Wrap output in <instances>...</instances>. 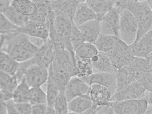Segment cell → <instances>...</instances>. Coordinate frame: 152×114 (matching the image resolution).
I'll use <instances>...</instances> for the list:
<instances>
[{
  "mask_svg": "<svg viewBox=\"0 0 152 114\" xmlns=\"http://www.w3.org/2000/svg\"><path fill=\"white\" fill-rule=\"evenodd\" d=\"M115 5L121 11H129L135 18L138 31L134 42L152 29V11L147 0H117Z\"/></svg>",
  "mask_w": 152,
  "mask_h": 114,
  "instance_id": "cell-1",
  "label": "cell"
},
{
  "mask_svg": "<svg viewBox=\"0 0 152 114\" xmlns=\"http://www.w3.org/2000/svg\"><path fill=\"white\" fill-rule=\"evenodd\" d=\"M5 52L20 63L35 57L40 48L34 45L29 37L23 34H17L10 41Z\"/></svg>",
  "mask_w": 152,
  "mask_h": 114,
  "instance_id": "cell-2",
  "label": "cell"
},
{
  "mask_svg": "<svg viewBox=\"0 0 152 114\" xmlns=\"http://www.w3.org/2000/svg\"><path fill=\"white\" fill-rule=\"evenodd\" d=\"M18 73L30 87H41L47 82L48 68L38 64L35 58L21 64Z\"/></svg>",
  "mask_w": 152,
  "mask_h": 114,
  "instance_id": "cell-3",
  "label": "cell"
},
{
  "mask_svg": "<svg viewBox=\"0 0 152 114\" xmlns=\"http://www.w3.org/2000/svg\"><path fill=\"white\" fill-rule=\"evenodd\" d=\"M138 31L137 20L129 11L124 10L120 12L119 38L128 45L133 44L136 39Z\"/></svg>",
  "mask_w": 152,
  "mask_h": 114,
  "instance_id": "cell-4",
  "label": "cell"
},
{
  "mask_svg": "<svg viewBox=\"0 0 152 114\" xmlns=\"http://www.w3.org/2000/svg\"><path fill=\"white\" fill-rule=\"evenodd\" d=\"M148 104L144 98L118 101H109L104 107L110 108L115 114H143Z\"/></svg>",
  "mask_w": 152,
  "mask_h": 114,
  "instance_id": "cell-5",
  "label": "cell"
},
{
  "mask_svg": "<svg viewBox=\"0 0 152 114\" xmlns=\"http://www.w3.org/2000/svg\"><path fill=\"white\" fill-rule=\"evenodd\" d=\"M146 90L136 81H134L122 89L115 91L110 101H118L142 98Z\"/></svg>",
  "mask_w": 152,
  "mask_h": 114,
  "instance_id": "cell-6",
  "label": "cell"
},
{
  "mask_svg": "<svg viewBox=\"0 0 152 114\" xmlns=\"http://www.w3.org/2000/svg\"><path fill=\"white\" fill-rule=\"evenodd\" d=\"M18 32L44 40L48 38L50 31L46 22L29 19L23 26L19 28Z\"/></svg>",
  "mask_w": 152,
  "mask_h": 114,
  "instance_id": "cell-7",
  "label": "cell"
},
{
  "mask_svg": "<svg viewBox=\"0 0 152 114\" xmlns=\"http://www.w3.org/2000/svg\"><path fill=\"white\" fill-rule=\"evenodd\" d=\"M120 12L115 6L100 21L101 34L119 38Z\"/></svg>",
  "mask_w": 152,
  "mask_h": 114,
  "instance_id": "cell-8",
  "label": "cell"
},
{
  "mask_svg": "<svg viewBox=\"0 0 152 114\" xmlns=\"http://www.w3.org/2000/svg\"><path fill=\"white\" fill-rule=\"evenodd\" d=\"M90 86L81 79L72 77L67 83L64 91V95L67 101L79 96L88 94Z\"/></svg>",
  "mask_w": 152,
  "mask_h": 114,
  "instance_id": "cell-9",
  "label": "cell"
},
{
  "mask_svg": "<svg viewBox=\"0 0 152 114\" xmlns=\"http://www.w3.org/2000/svg\"><path fill=\"white\" fill-rule=\"evenodd\" d=\"M88 94L94 104L102 107L110 101L112 96L109 87L98 84L90 86Z\"/></svg>",
  "mask_w": 152,
  "mask_h": 114,
  "instance_id": "cell-10",
  "label": "cell"
},
{
  "mask_svg": "<svg viewBox=\"0 0 152 114\" xmlns=\"http://www.w3.org/2000/svg\"><path fill=\"white\" fill-rule=\"evenodd\" d=\"M73 21L62 14L56 16L54 21L56 33L64 44H71L70 34Z\"/></svg>",
  "mask_w": 152,
  "mask_h": 114,
  "instance_id": "cell-11",
  "label": "cell"
},
{
  "mask_svg": "<svg viewBox=\"0 0 152 114\" xmlns=\"http://www.w3.org/2000/svg\"><path fill=\"white\" fill-rule=\"evenodd\" d=\"M130 45L134 56L146 58L152 52V29Z\"/></svg>",
  "mask_w": 152,
  "mask_h": 114,
  "instance_id": "cell-12",
  "label": "cell"
},
{
  "mask_svg": "<svg viewBox=\"0 0 152 114\" xmlns=\"http://www.w3.org/2000/svg\"><path fill=\"white\" fill-rule=\"evenodd\" d=\"M84 37L85 42L94 44L101 34L100 21L94 20L78 27Z\"/></svg>",
  "mask_w": 152,
  "mask_h": 114,
  "instance_id": "cell-13",
  "label": "cell"
},
{
  "mask_svg": "<svg viewBox=\"0 0 152 114\" xmlns=\"http://www.w3.org/2000/svg\"><path fill=\"white\" fill-rule=\"evenodd\" d=\"M97 19L96 15L88 6L86 1L80 0L73 18L74 24L79 27L87 22Z\"/></svg>",
  "mask_w": 152,
  "mask_h": 114,
  "instance_id": "cell-14",
  "label": "cell"
},
{
  "mask_svg": "<svg viewBox=\"0 0 152 114\" xmlns=\"http://www.w3.org/2000/svg\"><path fill=\"white\" fill-rule=\"evenodd\" d=\"M94 104L88 93L68 102V107L70 112L80 113L90 109Z\"/></svg>",
  "mask_w": 152,
  "mask_h": 114,
  "instance_id": "cell-15",
  "label": "cell"
},
{
  "mask_svg": "<svg viewBox=\"0 0 152 114\" xmlns=\"http://www.w3.org/2000/svg\"><path fill=\"white\" fill-rule=\"evenodd\" d=\"M89 7L100 21L103 17L115 6V0H87Z\"/></svg>",
  "mask_w": 152,
  "mask_h": 114,
  "instance_id": "cell-16",
  "label": "cell"
},
{
  "mask_svg": "<svg viewBox=\"0 0 152 114\" xmlns=\"http://www.w3.org/2000/svg\"><path fill=\"white\" fill-rule=\"evenodd\" d=\"M93 67L91 59L75 56V63L73 69V77L85 78L92 74Z\"/></svg>",
  "mask_w": 152,
  "mask_h": 114,
  "instance_id": "cell-17",
  "label": "cell"
},
{
  "mask_svg": "<svg viewBox=\"0 0 152 114\" xmlns=\"http://www.w3.org/2000/svg\"><path fill=\"white\" fill-rule=\"evenodd\" d=\"M46 94L47 104L54 107L60 92L58 86L53 75L50 69L48 68V76L47 81Z\"/></svg>",
  "mask_w": 152,
  "mask_h": 114,
  "instance_id": "cell-18",
  "label": "cell"
},
{
  "mask_svg": "<svg viewBox=\"0 0 152 114\" xmlns=\"http://www.w3.org/2000/svg\"><path fill=\"white\" fill-rule=\"evenodd\" d=\"M0 72L12 75L16 74L20 63L3 51H0Z\"/></svg>",
  "mask_w": 152,
  "mask_h": 114,
  "instance_id": "cell-19",
  "label": "cell"
},
{
  "mask_svg": "<svg viewBox=\"0 0 152 114\" xmlns=\"http://www.w3.org/2000/svg\"><path fill=\"white\" fill-rule=\"evenodd\" d=\"M91 60L93 68L98 72L114 73L110 60L106 54L99 52Z\"/></svg>",
  "mask_w": 152,
  "mask_h": 114,
  "instance_id": "cell-20",
  "label": "cell"
},
{
  "mask_svg": "<svg viewBox=\"0 0 152 114\" xmlns=\"http://www.w3.org/2000/svg\"><path fill=\"white\" fill-rule=\"evenodd\" d=\"M30 88L23 77L13 93L12 99L14 102L29 103Z\"/></svg>",
  "mask_w": 152,
  "mask_h": 114,
  "instance_id": "cell-21",
  "label": "cell"
},
{
  "mask_svg": "<svg viewBox=\"0 0 152 114\" xmlns=\"http://www.w3.org/2000/svg\"><path fill=\"white\" fill-rule=\"evenodd\" d=\"M81 79L89 86L95 84L109 87L112 85L113 82L111 74L104 72L93 73L87 77Z\"/></svg>",
  "mask_w": 152,
  "mask_h": 114,
  "instance_id": "cell-22",
  "label": "cell"
},
{
  "mask_svg": "<svg viewBox=\"0 0 152 114\" xmlns=\"http://www.w3.org/2000/svg\"><path fill=\"white\" fill-rule=\"evenodd\" d=\"M11 4L19 12L28 17L34 15L38 12L37 5L31 1L12 0Z\"/></svg>",
  "mask_w": 152,
  "mask_h": 114,
  "instance_id": "cell-23",
  "label": "cell"
},
{
  "mask_svg": "<svg viewBox=\"0 0 152 114\" xmlns=\"http://www.w3.org/2000/svg\"><path fill=\"white\" fill-rule=\"evenodd\" d=\"M118 37L101 34L94 45L99 53H106L114 48Z\"/></svg>",
  "mask_w": 152,
  "mask_h": 114,
  "instance_id": "cell-24",
  "label": "cell"
},
{
  "mask_svg": "<svg viewBox=\"0 0 152 114\" xmlns=\"http://www.w3.org/2000/svg\"><path fill=\"white\" fill-rule=\"evenodd\" d=\"M125 69L133 74L137 72H151L152 71V69L146 58L135 56Z\"/></svg>",
  "mask_w": 152,
  "mask_h": 114,
  "instance_id": "cell-25",
  "label": "cell"
},
{
  "mask_svg": "<svg viewBox=\"0 0 152 114\" xmlns=\"http://www.w3.org/2000/svg\"><path fill=\"white\" fill-rule=\"evenodd\" d=\"M1 14H3L11 22L19 27L23 26L29 19L28 17L22 15L17 11L11 4L3 13Z\"/></svg>",
  "mask_w": 152,
  "mask_h": 114,
  "instance_id": "cell-26",
  "label": "cell"
},
{
  "mask_svg": "<svg viewBox=\"0 0 152 114\" xmlns=\"http://www.w3.org/2000/svg\"><path fill=\"white\" fill-rule=\"evenodd\" d=\"M99 52L94 44L85 42L75 51V56L81 58L91 59Z\"/></svg>",
  "mask_w": 152,
  "mask_h": 114,
  "instance_id": "cell-27",
  "label": "cell"
},
{
  "mask_svg": "<svg viewBox=\"0 0 152 114\" xmlns=\"http://www.w3.org/2000/svg\"><path fill=\"white\" fill-rule=\"evenodd\" d=\"M0 83V90L12 93L19 84L16 74L12 75L1 72Z\"/></svg>",
  "mask_w": 152,
  "mask_h": 114,
  "instance_id": "cell-28",
  "label": "cell"
},
{
  "mask_svg": "<svg viewBox=\"0 0 152 114\" xmlns=\"http://www.w3.org/2000/svg\"><path fill=\"white\" fill-rule=\"evenodd\" d=\"M116 78L115 91H118L135 81L132 74L124 69L115 73Z\"/></svg>",
  "mask_w": 152,
  "mask_h": 114,
  "instance_id": "cell-29",
  "label": "cell"
},
{
  "mask_svg": "<svg viewBox=\"0 0 152 114\" xmlns=\"http://www.w3.org/2000/svg\"><path fill=\"white\" fill-rule=\"evenodd\" d=\"M29 103L31 105L39 104H47L46 94L41 87L30 88Z\"/></svg>",
  "mask_w": 152,
  "mask_h": 114,
  "instance_id": "cell-30",
  "label": "cell"
},
{
  "mask_svg": "<svg viewBox=\"0 0 152 114\" xmlns=\"http://www.w3.org/2000/svg\"><path fill=\"white\" fill-rule=\"evenodd\" d=\"M133 75L135 80L140 83L146 91L152 92V75L151 72H137Z\"/></svg>",
  "mask_w": 152,
  "mask_h": 114,
  "instance_id": "cell-31",
  "label": "cell"
},
{
  "mask_svg": "<svg viewBox=\"0 0 152 114\" xmlns=\"http://www.w3.org/2000/svg\"><path fill=\"white\" fill-rule=\"evenodd\" d=\"M70 40L75 52L81 45L85 42L82 33L78 27L73 22L71 32Z\"/></svg>",
  "mask_w": 152,
  "mask_h": 114,
  "instance_id": "cell-32",
  "label": "cell"
},
{
  "mask_svg": "<svg viewBox=\"0 0 152 114\" xmlns=\"http://www.w3.org/2000/svg\"><path fill=\"white\" fill-rule=\"evenodd\" d=\"M0 31L1 34L18 33L19 27L14 25L3 14L0 13Z\"/></svg>",
  "mask_w": 152,
  "mask_h": 114,
  "instance_id": "cell-33",
  "label": "cell"
},
{
  "mask_svg": "<svg viewBox=\"0 0 152 114\" xmlns=\"http://www.w3.org/2000/svg\"><path fill=\"white\" fill-rule=\"evenodd\" d=\"M54 107L56 114H68V102L64 93H60L55 103Z\"/></svg>",
  "mask_w": 152,
  "mask_h": 114,
  "instance_id": "cell-34",
  "label": "cell"
},
{
  "mask_svg": "<svg viewBox=\"0 0 152 114\" xmlns=\"http://www.w3.org/2000/svg\"><path fill=\"white\" fill-rule=\"evenodd\" d=\"M80 1L70 0L61 14L64 15L73 21Z\"/></svg>",
  "mask_w": 152,
  "mask_h": 114,
  "instance_id": "cell-35",
  "label": "cell"
},
{
  "mask_svg": "<svg viewBox=\"0 0 152 114\" xmlns=\"http://www.w3.org/2000/svg\"><path fill=\"white\" fill-rule=\"evenodd\" d=\"M20 114H32V105L29 103H15Z\"/></svg>",
  "mask_w": 152,
  "mask_h": 114,
  "instance_id": "cell-36",
  "label": "cell"
},
{
  "mask_svg": "<svg viewBox=\"0 0 152 114\" xmlns=\"http://www.w3.org/2000/svg\"><path fill=\"white\" fill-rule=\"evenodd\" d=\"M4 103L5 106L7 114H20L15 106V102L12 99Z\"/></svg>",
  "mask_w": 152,
  "mask_h": 114,
  "instance_id": "cell-37",
  "label": "cell"
},
{
  "mask_svg": "<svg viewBox=\"0 0 152 114\" xmlns=\"http://www.w3.org/2000/svg\"><path fill=\"white\" fill-rule=\"evenodd\" d=\"M47 106L46 104L32 105V114H45Z\"/></svg>",
  "mask_w": 152,
  "mask_h": 114,
  "instance_id": "cell-38",
  "label": "cell"
},
{
  "mask_svg": "<svg viewBox=\"0 0 152 114\" xmlns=\"http://www.w3.org/2000/svg\"><path fill=\"white\" fill-rule=\"evenodd\" d=\"M0 102L4 103L12 99L13 93L9 91L0 90Z\"/></svg>",
  "mask_w": 152,
  "mask_h": 114,
  "instance_id": "cell-39",
  "label": "cell"
},
{
  "mask_svg": "<svg viewBox=\"0 0 152 114\" xmlns=\"http://www.w3.org/2000/svg\"><path fill=\"white\" fill-rule=\"evenodd\" d=\"M12 1L0 0V13H3L11 5Z\"/></svg>",
  "mask_w": 152,
  "mask_h": 114,
  "instance_id": "cell-40",
  "label": "cell"
},
{
  "mask_svg": "<svg viewBox=\"0 0 152 114\" xmlns=\"http://www.w3.org/2000/svg\"><path fill=\"white\" fill-rule=\"evenodd\" d=\"M147 92V94L145 93L142 98L146 100L148 105L152 106V92Z\"/></svg>",
  "mask_w": 152,
  "mask_h": 114,
  "instance_id": "cell-41",
  "label": "cell"
},
{
  "mask_svg": "<svg viewBox=\"0 0 152 114\" xmlns=\"http://www.w3.org/2000/svg\"><path fill=\"white\" fill-rule=\"evenodd\" d=\"M45 114H56L54 107L48 106Z\"/></svg>",
  "mask_w": 152,
  "mask_h": 114,
  "instance_id": "cell-42",
  "label": "cell"
},
{
  "mask_svg": "<svg viewBox=\"0 0 152 114\" xmlns=\"http://www.w3.org/2000/svg\"><path fill=\"white\" fill-rule=\"evenodd\" d=\"M0 114H7L6 109L4 103L0 102Z\"/></svg>",
  "mask_w": 152,
  "mask_h": 114,
  "instance_id": "cell-43",
  "label": "cell"
},
{
  "mask_svg": "<svg viewBox=\"0 0 152 114\" xmlns=\"http://www.w3.org/2000/svg\"><path fill=\"white\" fill-rule=\"evenodd\" d=\"M146 58L148 61L152 69V52L148 55Z\"/></svg>",
  "mask_w": 152,
  "mask_h": 114,
  "instance_id": "cell-44",
  "label": "cell"
},
{
  "mask_svg": "<svg viewBox=\"0 0 152 114\" xmlns=\"http://www.w3.org/2000/svg\"><path fill=\"white\" fill-rule=\"evenodd\" d=\"M150 107H148V106L147 109L143 114H152V106H150Z\"/></svg>",
  "mask_w": 152,
  "mask_h": 114,
  "instance_id": "cell-45",
  "label": "cell"
},
{
  "mask_svg": "<svg viewBox=\"0 0 152 114\" xmlns=\"http://www.w3.org/2000/svg\"><path fill=\"white\" fill-rule=\"evenodd\" d=\"M74 114H94V113L90 110H88L84 112L80 113H75Z\"/></svg>",
  "mask_w": 152,
  "mask_h": 114,
  "instance_id": "cell-46",
  "label": "cell"
},
{
  "mask_svg": "<svg viewBox=\"0 0 152 114\" xmlns=\"http://www.w3.org/2000/svg\"><path fill=\"white\" fill-rule=\"evenodd\" d=\"M149 6L152 11V0H147Z\"/></svg>",
  "mask_w": 152,
  "mask_h": 114,
  "instance_id": "cell-47",
  "label": "cell"
},
{
  "mask_svg": "<svg viewBox=\"0 0 152 114\" xmlns=\"http://www.w3.org/2000/svg\"><path fill=\"white\" fill-rule=\"evenodd\" d=\"M151 74L152 75V72H151Z\"/></svg>",
  "mask_w": 152,
  "mask_h": 114,
  "instance_id": "cell-48",
  "label": "cell"
}]
</instances>
